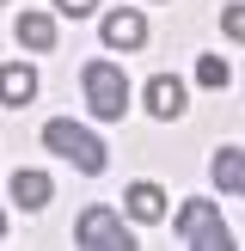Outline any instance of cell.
Wrapping results in <instances>:
<instances>
[{"label": "cell", "instance_id": "obj_10", "mask_svg": "<svg viewBox=\"0 0 245 251\" xmlns=\"http://www.w3.org/2000/svg\"><path fill=\"white\" fill-rule=\"evenodd\" d=\"M37 98V68H0V104H31Z\"/></svg>", "mask_w": 245, "mask_h": 251}, {"label": "cell", "instance_id": "obj_7", "mask_svg": "<svg viewBox=\"0 0 245 251\" xmlns=\"http://www.w3.org/2000/svg\"><path fill=\"white\" fill-rule=\"evenodd\" d=\"M208 172H215V184H220V190L245 196V147H220V153L208 159Z\"/></svg>", "mask_w": 245, "mask_h": 251}, {"label": "cell", "instance_id": "obj_12", "mask_svg": "<svg viewBox=\"0 0 245 251\" xmlns=\"http://www.w3.org/2000/svg\"><path fill=\"white\" fill-rule=\"evenodd\" d=\"M196 80H202L208 92H227V80H233V68H227V61H220V55H202V61H196Z\"/></svg>", "mask_w": 245, "mask_h": 251}, {"label": "cell", "instance_id": "obj_4", "mask_svg": "<svg viewBox=\"0 0 245 251\" xmlns=\"http://www.w3.org/2000/svg\"><path fill=\"white\" fill-rule=\"evenodd\" d=\"M74 245H80V251H135V233L122 227L117 208H80V221H74Z\"/></svg>", "mask_w": 245, "mask_h": 251}, {"label": "cell", "instance_id": "obj_8", "mask_svg": "<svg viewBox=\"0 0 245 251\" xmlns=\"http://www.w3.org/2000/svg\"><path fill=\"white\" fill-rule=\"evenodd\" d=\"M122 208L153 227V221H166V190H159V184H129V202H122Z\"/></svg>", "mask_w": 245, "mask_h": 251}, {"label": "cell", "instance_id": "obj_15", "mask_svg": "<svg viewBox=\"0 0 245 251\" xmlns=\"http://www.w3.org/2000/svg\"><path fill=\"white\" fill-rule=\"evenodd\" d=\"M0 239H6V215H0Z\"/></svg>", "mask_w": 245, "mask_h": 251}, {"label": "cell", "instance_id": "obj_13", "mask_svg": "<svg viewBox=\"0 0 245 251\" xmlns=\"http://www.w3.org/2000/svg\"><path fill=\"white\" fill-rule=\"evenodd\" d=\"M220 31H227V37H239V43H245V0H233V6L220 12Z\"/></svg>", "mask_w": 245, "mask_h": 251}, {"label": "cell", "instance_id": "obj_9", "mask_svg": "<svg viewBox=\"0 0 245 251\" xmlns=\"http://www.w3.org/2000/svg\"><path fill=\"white\" fill-rule=\"evenodd\" d=\"M49 190H55V184H49L43 172H19V178H12V202H19L24 215H37V208L49 202Z\"/></svg>", "mask_w": 245, "mask_h": 251}, {"label": "cell", "instance_id": "obj_3", "mask_svg": "<svg viewBox=\"0 0 245 251\" xmlns=\"http://www.w3.org/2000/svg\"><path fill=\"white\" fill-rule=\"evenodd\" d=\"M178 239L190 251H227L233 245V227L220 221V208L208 202V196H190V202L178 208Z\"/></svg>", "mask_w": 245, "mask_h": 251}, {"label": "cell", "instance_id": "obj_16", "mask_svg": "<svg viewBox=\"0 0 245 251\" xmlns=\"http://www.w3.org/2000/svg\"><path fill=\"white\" fill-rule=\"evenodd\" d=\"M0 6H6V0H0Z\"/></svg>", "mask_w": 245, "mask_h": 251}, {"label": "cell", "instance_id": "obj_6", "mask_svg": "<svg viewBox=\"0 0 245 251\" xmlns=\"http://www.w3.org/2000/svg\"><path fill=\"white\" fill-rule=\"evenodd\" d=\"M147 117H159V123L184 117V80H172V74H153V80H147Z\"/></svg>", "mask_w": 245, "mask_h": 251}, {"label": "cell", "instance_id": "obj_1", "mask_svg": "<svg viewBox=\"0 0 245 251\" xmlns=\"http://www.w3.org/2000/svg\"><path fill=\"white\" fill-rule=\"evenodd\" d=\"M43 147H49V153H61L74 172H86V178H98V172L110 166V147L98 141L92 129L68 123V117H49V123H43Z\"/></svg>", "mask_w": 245, "mask_h": 251}, {"label": "cell", "instance_id": "obj_14", "mask_svg": "<svg viewBox=\"0 0 245 251\" xmlns=\"http://www.w3.org/2000/svg\"><path fill=\"white\" fill-rule=\"evenodd\" d=\"M61 19H86V12H98V0H55Z\"/></svg>", "mask_w": 245, "mask_h": 251}, {"label": "cell", "instance_id": "obj_2", "mask_svg": "<svg viewBox=\"0 0 245 251\" xmlns=\"http://www.w3.org/2000/svg\"><path fill=\"white\" fill-rule=\"evenodd\" d=\"M80 86H86V104H92L98 123H122V110H129V80H122V68L86 61V68H80Z\"/></svg>", "mask_w": 245, "mask_h": 251}, {"label": "cell", "instance_id": "obj_5", "mask_svg": "<svg viewBox=\"0 0 245 251\" xmlns=\"http://www.w3.org/2000/svg\"><path fill=\"white\" fill-rule=\"evenodd\" d=\"M98 31H104V43H110V49H141V43H147V19H141L135 6L104 12V25H98Z\"/></svg>", "mask_w": 245, "mask_h": 251}, {"label": "cell", "instance_id": "obj_11", "mask_svg": "<svg viewBox=\"0 0 245 251\" xmlns=\"http://www.w3.org/2000/svg\"><path fill=\"white\" fill-rule=\"evenodd\" d=\"M55 19H49V12H24V19H19V43L24 49H55Z\"/></svg>", "mask_w": 245, "mask_h": 251}]
</instances>
